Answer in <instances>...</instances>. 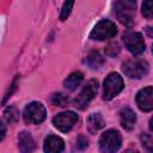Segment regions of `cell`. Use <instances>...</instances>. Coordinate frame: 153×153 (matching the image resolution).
<instances>
[{
	"label": "cell",
	"mask_w": 153,
	"mask_h": 153,
	"mask_svg": "<svg viewBox=\"0 0 153 153\" xmlns=\"http://www.w3.org/2000/svg\"><path fill=\"white\" fill-rule=\"evenodd\" d=\"M123 73L131 79H140L148 73V63L141 59H131L127 60L122 63Z\"/></svg>",
	"instance_id": "4"
},
{
	"label": "cell",
	"mask_w": 153,
	"mask_h": 153,
	"mask_svg": "<svg viewBox=\"0 0 153 153\" xmlns=\"http://www.w3.org/2000/svg\"><path fill=\"white\" fill-rule=\"evenodd\" d=\"M73 5H74V1H66L63 4L62 10H61V13H60V19L61 20H66L67 19V17L71 13V10H72Z\"/></svg>",
	"instance_id": "19"
},
{
	"label": "cell",
	"mask_w": 153,
	"mask_h": 153,
	"mask_svg": "<svg viewBox=\"0 0 153 153\" xmlns=\"http://www.w3.org/2000/svg\"><path fill=\"white\" fill-rule=\"evenodd\" d=\"M45 115H47L45 108L38 102H32V103L27 104L23 112L24 121L29 124L42 123L45 120Z\"/></svg>",
	"instance_id": "7"
},
{
	"label": "cell",
	"mask_w": 153,
	"mask_h": 153,
	"mask_svg": "<svg viewBox=\"0 0 153 153\" xmlns=\"http://www.w3.org/2000/svg\"><path fill=\"white\" fill-rule=\"evenodd\" d=\"M116 33H117V27L115 23H112L111 20L104 19L98 22L94 25V27L90 32V38L97 39V41H104V39L112 38Z\"/></svg>",
	"instance_id": "5"
},
{
	"label": "cell",
	"mask_w": 153,
	"mask_h": 153,
	"mask_svg": "<svg viewBox=\"0 0 153 153\" xmlns=\"http://www.w3.org/2000/svg\"><path fill=\"white\" fill-rule=\"evenodd\" d=\"M120 122H121V126L126 130L134 129L135 122H136V115H135L134 110H131L128 106L122 108L120 111Z\"/></svg>",
	"instance_id": "12"
},
{
	"label": "cell",
	"mask_w": 153,
	"mask_h": 153,
	"mask_svg": "<svg viewBox=\"0 0 153 153\" xmlns=\"http://www.w3.org/2000/svg\"><path fill=\"white\" fill-rule=\"evenodd\" d=\"M135 1L129 0H121L115 2V11L118 20L127 27H130L134 24L135 17Z\"/></svg>",
	"instance_id": "1"
},
{
	"label": "cell",
	"mask_w": 153,
	"mask_h": 153,
	"mask_svg": "<svg viewBox=\"0 0 153 153\" xmlns=\"http://www.w3.org/2000/svg\"><path fill=\"white\" fill-rule=\"evenodd\" d=\"M44 152L45 153H62L65 148V142L61 137L56 135H49L44 140Z\"/></svg>",
	"instance_id": "11"
},
{
	"label": "cell",
	"mask_w": 153,
	"mask_h": 153,
	"mask_svg": "<svg viewBox=\"0 0 153 153\" xmlns=\"http://www.w3.org/2000/svg\"><path fill=\"white\" fill-rule=\"evenodd\" d=\"M97 90H98V81L96 79H91L86 82V85L84 86V88L81 90L80 94L75 98L74 100V106L80 109V110H84L88 106L90 102L94 98L96 93H97Z\"/></svg>",
	"instance_id": "6"
},
{
	"label": "cell",
	"mask_w": 153,
	"mask_h": 153,
	"mask_svg": "<svg viewBox=\"0 0 153 153\" xmlns=\"http://www.w3.org/2000/svg\"><path fill=\"white\" fill-rule=\"evenodd\" d=\"M86 62L91 68H99L104 63V59L98 51H93L87 56Z\"/></svg>",
	"instance_id": "16"
},
{
	"label": "cell",
	"mask_w": 153,
	"mask_h": 153,
	"mask_svg": "<svg viewBox=\"0 0 153 153\" xmlns=\"http://www.w3.org/2000/svg\"><path fill=\"white\" fill-rule=\"evenodd\" d=\"M120 51V47L118 44L115 42V43H110L108 47H106V54L110 55V56H116Z\"/></svg>",
	"instance_id": "21"
},
{
	"label": "cell",
	"mask_w": 153,
	"mask_h": 153,
	"mask_svg": "<svg viewBox=\"0 0 153 153\" xmlns=\"http://www.w3.org/2000/svg\"><path fill=\"white\" fill-rule=\"evenodd\" d=\"M122 39H123V43H124L126 48L133 55H140L146 49L143 37L140 32H134V31L127 32L126 35H123Z\"/></svg>",
	"instance_id": "8"
},
{
	"label": "cell",
	"mask_w": 153,
	"mask_h": 153,
	"mask_svg": "<svg viewBox=\"0 0 153 153\" xmlns=\"http://www.w3.org/2000/svg\"><path fill=\"white\" fill-rule=\"evenodd\" d=\"M141 140H142V145H145L148 149H151V147H152V139H151V136L147 135V134H143L141 136Z\"/></svg>",
	"instance_id": "23"
},
{
	"label": "cell",
	"mask_w": 153,
	"mask_h": 153,
	"mask_svg": "<svg viewBox=\"0 0 153 153\" xmlns=\"http://www.w3.org/2000/svg\"><path fill=\"white\" fill-rule=\"evenodd\" d=\"M124 87V81L122 76L117 73H110L103 84V98L105 100L112 99L115 96H117Z\"/></svg>",
	"instance_id": "3"
},
{
	"label": "cell",
	"mask_w": 153,
	"mask_h": 153,
	"mask_svg": "<svg viewBox=\"0 0 153 153\" xmlns=\"http://www.w3.org/2000/svg\"><path fill=\"white\" fill-rule=\"evenodd\" d=\"M18 147L20 153H31L35 148V141L30 133L22 131L18 136Z\"/></svg>",
	"instance_id": "13"
},
{
	"label": "cell",
	"mask_w": 153,
	"mask_h": 153,
	"mask_svg": "<svg viewBox=\"0 0 153 153\" xmlns=\"http://www.w3.org/2000/svg\"><path fill=\"white\" fill-rule=\"evenodd\" d=\"M5 118L8 123H13L18 120V111L14 106H10L5 111Z\"/></svg>",
	"instance_id": "18"
},
{
	"label": "cell",
	"mask_w": 153,
	"mask_h": 153,
	"mask_svg": "<svg viewBox=\"0 0 153 153\" xmlns=\"http://www.w3.org/2000/svg\"><path fill=\"white\" fill-rule=\"evenodd\" d=\"M51 100H53V103L55 104V105H57V106H66V105H68V103H69V98H68V96H66L65 93H55L54 96H53V98H51Z\"/></svg>",
	"instance_id": "17"
},
{
	"label": "cell",
	"mask_w": 153,
	"mask_h": 153,
	"mask_svg": "<svg viewBox=\"0 0 153 153\" xmlns=\"http://www.w3.org/2000/svg\"><path fill=\"white\" fill-rule=\"evenodd\" d=\"M5 134H6V126L2 123V121L0 120V141L5 137Z\"/></svg>",
	"instance_id": "24"
},
{
	"label": "cell",
	"mask_w": 153,
	"mask_h": 153,
	"mask_svg": "<svg viewBox=\"0 0 153 153\" xmlns=\"http://www.w3.org/2000/svg\"><path fill=\"white\" fill-rule=\"evenodd\" d=\"M141 11H142L143 17L151 19L152 18V2L151 1H145L142 4V10Z\"/></svg>",
	"instance_id": "20"
},
{
	"label": "cell",
	"mask_w": 153,
	"mask_h": 153,
	"mask_svg": "<svg viewBox=\"0 0 153 153\" xmlns=\"http://www.w3.org/2000/svg\"><path fill=\"white\" fill-rule=\"evenodd\" d=\"M86 124H87V130L91 134H96L105 126V121L100 114H91L87 117Z\"/></svg>",
	"instance_id": "14"
},
{
	"label": "cell",
	"mask_w": 153,
	"mask_h": 153,
	"mask_svg": "<svg viewBox=\"0 0 153 153\" xmlns=\"http://www.w3.org/2000/svg\"><path fill=\"white\" fill-rule=\"evenodd\" d=\"M76 122H78V115L73 111H65V112L57 114L53 118L54 126L62 133L69 131Z\"/></svg>",
	"instance_id": "9"
},
{
	"label": "cell",
	"mask_w": 153,
	"mask_h": 153,
	"mask_svg": "<svg viewBox=\"0 0 153 153\" xmlns=\"http://www.w3.org/2000/svg\"><path fill=\"white\" fill-rule=\"evenodd\" d=\"M123 153H139V152L135 151V149H127V151H124Z\"/></svg>",
	"instance_id": "25"
},
{
	"label": "cell",
	"mask_w": 153,
	"mask_h": 153,
	"mask_svg": "<svg viewBox=\"0 0 153 153\" xmlns=\"http://www.w3.org/2000/svg\"><path fill=\"white\" fill-rule=\"evenodd\" d=\"M136 104H137L139 109L145 112H148L153 109V88H152V86H147L137 92Z\"/></svg>",
	"instance_id": "10"
},
{
	"label": "cell",
	"mask_w": 153,
	"mask_h": 153,
	"mask_svg": "<svg viewBox=\"0 0 153 153\" xmlns=\"http://www.w3.org/2000/svg\"><path fill=\"white\" fill-rule=\"evenodd\" d=\"M122 145L121 134L115 129H109L99 139V149L102 153H116Z\"/></svg>",
	"instance_id": "2"
},
{
	"label": "cell",
	"mask_w": 153,
	"mask_h": 153,
	"mask_svg": "<svg viewBox=\"0 0 153 153\" xmlns=\"http://www.w3.org/2000/svg\"><path fill=\"white\" fill-rule=\"evenodd\" d=\"M82 79H84V75L81 72H74L67 76V79L63 81V86L68 91H74L81 84Z\"/></svg>",
	"instance_id": "15"
},
{
	"label": "cell",
	"mask_w": 153,
	"mask_h": 153,
	"mask_svg": "<svg viewBox=\"0 0 153 153\" xmlns=\"http://www.w3.org/2000/svg\"><path fill=\"white\" fill-rule=\"evenodd\" d=\"M87 140H86V137L84 136V135H80L79 137H78V140H76V146H78V148L79 149H84V148H86L87 147Z\"/></svg>",
	"instance_id": "22"
}]
</instances>
